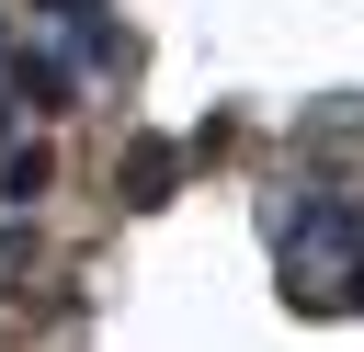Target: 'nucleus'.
Masks as SVG:
<instances>
[{"label":"nucleus","instance_id":"nucleus-3","mask_svg":"<svg viewBox=\"0 0 364 352\" xmlns=\"http://www.w3.org/2000/svg\"><path fill=\"white\" fill-rule=\"evenodd\" d=\"M284 250H353V204H307L284 227Z\"/></svg>","mask_w":364,"mask_h":352},{"label":"nucleus","instance_id":"nucleus-1","mask_svg":"<svg viewBox=\"0 0 364 352\" xmlns=\"http://www.w3.org/2000/svg\"><path fill=\"white\" fill-rule=\"evenodd\" d=\"M0 91H11V102H34V114H68V91H80V68H68V57H46V45H11V68H0Z\"/></svg>","mask_w":364,"mask_h":352},{"label":"nucleus","instance_id":"nucleus-8","mask_svg":"<svg viewBox=\"0 0 364 352\" xmlns=\"http://www.w3.org/2000/svg\"><path fill=\"white\" fill-rule=\"evenodd\" d=\"M0 114H11V102H0Z\"/></svg>","mask_w":364,"mask_h":352},{"label":"nucleus","instance_id":"nucleus-5","mask_svg":"<svg viewBox=\"0 0 364 352\" xmlns=\"http://www.w3.org/2000/svg\"><path fill=\"white\" fill-rule=\"evenodd\" d=\"M23 273H34V227H23V204L0 216V295H23Z\"/></svg>","mask_w":364,"mask_h":352},{"label":"nucleus","instance_id":"nucleus-2","mask_svg":"<svg viewBox=\"0 0 364 352\" xmlns=\"http://www.w3.org/2000/svg\"><path fill=\"white\" fill-rule=\"evenodd\" d=\"M171 170H182V148H159V136H148V148L125 159V204H171Z\"/></svg>","mask_w":364,"mask_h":352},{"label":"nucleus","instance_id":"nucleus-4","mask_svg":"<svg viewBox=\"0 0 364 352\" xmlns=\"http://www.w3.org/2000/svg\"><path fill=\"white\" fill-rule=\"evenodd\" d=\"M46 182H57V159H46V148H0V204H34Z\"/></svg>","mask_w":364,"mask_h":352},{"label":"nucleus","instance_id":"nucleus-7","mask_svg":"<svg viewBox=\"0 0 364 352\" xmlns=\"http://www.w3.org/2000/svg\"><path fill=\"white\" fill-rule=\"evenodd\" d=\"M46 11H57V23H91V11H102V0H46Z\"/></svg>","mask_w":364,"mask_h":352},{"label":"nucleus","instance_id":"nucleus-6","mask_svg":"<svg viewBox=\"0 0 364 352\" xmlns=\"http://www.w3.org/2000/svg\"><path fill=\"white\" fill-rule=\"evenodd\" d=\"M341 307H364V250H353V273H341Z\"/></svg>","mask_w":364,"mask_h":352}]
</instances>
